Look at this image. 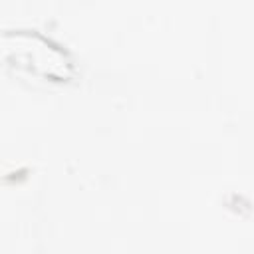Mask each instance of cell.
I'll list each match as a JSON object with an SVG mask.
<instances>
[{
	"label": "cell",
	"mask_w": 254,
	"mask_h": 254,
	"mask_svg": "<svg viewBox=\"0 0 254 254\" xmlns=\"http://www.w3.org/2000/svg\"><path fill=\"white\" fill-rule=\"evenodd\" d=\"M4 60L18 69L52 81H67L73 77L71 58L54 42L38 32H6L2 36Z\"/></svg>",
	"instance_id": "cell-1"
}]
</instances>
